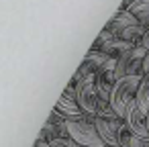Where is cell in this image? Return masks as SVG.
I'll use <instances>...</instances> for the list:
<instances>
[{"label": "cell", "mask_w": 149, "mask_h": 147, "mask_svg": "<svg viewBox=\"0 0 149 147\" xmlns=\"http://www.w3.org/2000/svg\"><path fill=\"white\" fill-rule=\"evenodd\" d=\"M137 106L147 114L149 110V74L141 78V84H139V92H137Z\"/></svg>", "instance_id": "7c38bea8"}, {"label": "cell", "mask_w": 149, "mask_h": 147, "mask_svg": "<svg viewBox=\"0 0 149 147\" xmlns=\"http://www.w3.org/2000/svg\"><path fill=\"white\" fill-rule=\"evenodd\" d=\"M70 147H82V145H78V143H74V141L70 139Z\"/></svg>", "instance_id": "2e32d148"}, {"label": "cell", "mask_w": 149, "mask_h": 147, "mask_svg": "<svg viewBox=\"0 0 149 147\" xmlns=\"http://www.w3.org/2000/svg\"><path fill=\"white\" fill-rule=\"evenodd\" d=\"M145 49L143 47H133L129 49L118 61H116V80L120 78H133V76H143V61H145Z\"/></svg>", "instance_id": "8992f818"}, {"label": "cell", "mask_w": 149, "mask_h": 147, "mask_svg": "<svg viewBox=\"0 0 149 147\" xmlns=\"http://www.w3.org/2000/svg\"><path fill=\"white\" fill-rule=\"evenodd\" d=\"M110 61V57L108 55H104V53H100V51H88V55L84 57V61L80 63V68L76 70V74H74V84H78V82H82V80H86V78H92V76H96L106 63Z\"/></svg>", "instance_id": "52a82bcc"}, {"label": "cell", "mask_w": 149, "mask_h": 147, "mask_svg": "<svg viewBox=\"0 0 149 147\" xmlns=\"http://www.w3.org/2000/svg\"><path fill=\"white\" fill-rule=\"evenodd\" d=\"M141 78L143 76H133V78H120V80H116L114 90L110 94V108H112V112H116L118 116L125 118L129 106L135 104V100H137Z\"/></svg>", "instance_id": "3957f363"}, {"label": "cell", "mask_w": 149, "mask_h": 147, "mask_svg": "<svg viewBox=\"0 0 149 147\" xmlns=\"http://www.w3.org/2000/svg\"><path fill=\"white\" fill-rule=\"evenodd\" d=\"M149 74V51L145 53V61H143V76Z\"/></svg>", "instance_id": "5bb4252c"}, {"label": "cell", "mask_w": 149, "mask_h": 147, "mask_svg": "<svg viewBox=\"0 0 149 147\" xmlns=\"http://www.w3.org/2000/svg\"><path fill=\"white\" fill-rule=\"evenodd\" d=\"M125 8L139 21V25L149 27V0H135V2L125 4Z\"/></svg>", "instance_id": "8fae6325"}, {"label": "cell", "mask_w": 149, "mask_h": 147, "mask_svg": "<svg viewBox=\"0 0 149 147\" xmlns=\"http://www.w3.org/2000/svg\"><path fill=\"white\" fill-rule=\"evenodd\" d=\"M114 70H116V61L114 59H110L96 76H94V82H96V88L100 90V94L110 102V94H112V90H114V84H116V74H114Z\"/></svg>", "instance_id": "ba28073f"}, {"label": "cell", "mask_w": 149, "mask_h": 147, "mask_svg": "<svg viewBox=\"0 0 149 147\" xmlns=\"http://www.w3.org/2000/svg\"><path fill=\"white\" fill-rule=\"evenodd\" d=\"M147 125H149V110H147Z\"/></svg>", "instance_id": "e0dca14e"}, {"label": "cell", "mask_w": 149, "mask_h": 147, "mask_svg": "<svg viewBox=\"0 0 149 147\" xmlns=\"http://www.w3.org/2000/svg\"><path fill=\"white\" fill-rule=\"evenodd\" d=\"M145 51H149V27H147V33H145V39H143V45H141Z\"/></svg>", "instance_id": "9a60e30c"}, {"label": "cell", "mask_w": 149, "mask_h": 147, "mask_svg": "<svg viewBox=\"0 0 149 147\" xmlns=\"http://www.w3.org/2000/svg\"><path fill=\"white\" fill-rule=\"evenodd\" d=\"M104 147H108V145H104Z\"/></svg>", "instance_id": "ac0fdd59"}, {"label": "cell", "mask_w": 149, "mask_h": 147, "mask_svg": "<svg viewBox=\"0 0 149 147\" xmlns=\"http://www.w3.org/2000/svg\"><path fill=\"white\" fill-rule=\"evenodd\" d=\"M133 25H139V21L125 8V4L112 15V19L106 23V27H104V31H108V33H112V35H116V33H120L123 29H127V27H133Z\"/></svg>", "instance_id": "30bf717a"}, {"label": "cell", "mask_w": 149, "mask_h": 147, "mask_svg": "<svg viewBox=\"0 0 149 147\" xmlns=\"http://www.w3.org/2000/svg\"><path fill=\"white\" fill-rule=\"evenodd\" d=\"M65 123L68 121H94L92 116H88L82 108H80V104H78V100H76V84L72 82L70 84V88L59 96V100H57V104H55V108H53Z\"/></svg>", "instance_id": "5b68a950"}, {"label": "cell", "mask_w": 149, "mask_h": 147, "mask_svg": "<svg viewBox=\"0 0 149 147\" xmlns=\"http://www.w3.org/2000/svg\"><path fill=\"white\" fill-rule=\"evenodd\" d=\"M76 100L80 104V108L92 116V118H98V116H106L112 112L110 108V102L100 94V90L96 88V82H94V76L92 78H86L82 82L76 84Z\"/></svg>", "instance_id": "6da1fadb"}, {"label": "cell", "mask_w": 149, "mask_h": 147, "mask_svg": "<svg viewBox=\"0 0 149 147\" xmlns=\"http://www.w3.org/2000/svg\"><path fill=\"white\" fill-rule=\"evenodd\" d=\"M129 147H149V137H131Z\"/></svg>", "instance_id": "4fadbf2b"}, {"label": "cell", "mask_w": 149, "mask_h": 147, "mask_svg": "<svg viewBox=\"0 0 149 147\" xmlns=\"http://www.w3.org/2000/svg\"><path fill=\"white\" fill-rule=\"evenodd\" d=\"M65 131H68V139H72L82 147H104V141L94 121H68Z\"/></svg>", "instance_id": "277c9868"}, {"label": "cell", "mask_w": 149, "mask_h": 147, "mask_svg": "<svg viewBox=\"0 0 149 147\" xmlns=\"http://www.w3.org/2000/svg\"><path fill=\"white\" fill-rule=\"evenodd\" d=\"M94 125H96L104 145H108V147H129L133 133L129 131L127 121L123 116H118L116 112L94 118Z\"/></svg>", "instance_id": "7a4b0ae2"}, {"label": "cell", "mask_w": 149, "mask_h": 147, "mask_svg": "<svg viewBox=\"0 0 149 147\" xmlns=\"http://www.w3.org/2000/svg\"><path fill=\"white\" fill-rule=\"evenodd\" d=\"M125 121L129 125V131L135 135V137H149V125H147V114L135 104L129 106L127 114H125Z\"/></svg>", "instance_id": "9c48e42d"}]
</instances>
